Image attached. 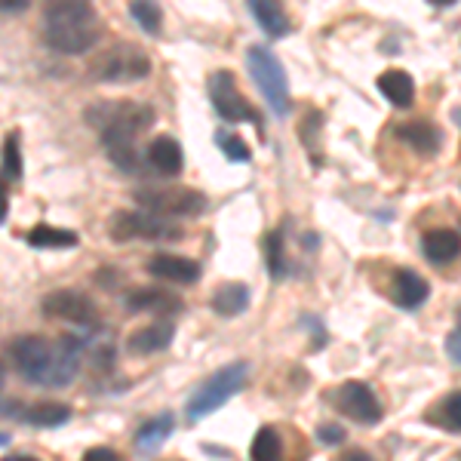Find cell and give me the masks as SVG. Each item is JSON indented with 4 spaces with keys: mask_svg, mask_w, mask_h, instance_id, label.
<instances>
[{
    "mask_svg": "<svg viewBox=\"0 0 461 461\" xmlns=\"http://www.w3.org/2000/svg\"><path fill=\"white\" fill-rule=\"evenodd\" d=\"M148 274H154L158 280H167V284H178V286H188L197 284L200 277V265L191 262L185 256H169V252H160L148 262Z\"/></svg>",
    "mask_w": 461,
    "mask_h": 461,
    "instance_id": "obj_13",
    "label": "cell"
},
{
    "mask_svg": "<svg viewBox=\"0 0 461 461\" xmlns=\"http://www.w3.org/2000/svg\"><path fill=\"white\" fill-rule=\"evenodd\" d=\"M19 375L37 388H68L80 373L84 345L77 339L50 341L43 336H19L10 345Z\"/></svg>",
    "mask_w": 461,
    "mask_h": 461,
    "instance_id": "obj_1",
    "label": "cell"
},
{
    "mask_svg": "<svg viewBox=\"0 0 461 461\" xmlns=\"http://www.w3.org/2000/svg\"><path fill=\"white\" fill-rule=\"evenodd\" d=\"M126 308H130L132 314H176V311H182V299H178L176 293H169V289L145 286V289L130 293Z\"/></svg>",
    "mask_w": 461,
    "mask_h": 461,
    "instance_id": "obj_14",
    "label": "cell"
},
{
    "mask_svg": "<svg viewBox=\"0 0 461 461\" xmlns=\"http://www.w3.org/2000/svg\"><path fill=\"white\" fill-rule=\"evenodd\" d=\"M265 262H267V271H271L274 280H284L289 274V265H286V252H284V230H271L265 240Z\"/></svg>",
    "mask_w": 461,
    "mask_h": 461,
    "instance_id": "obj_28",
    "label": "cell"
},
{
    "mask_svg": "<svg viewBox=\"0 0 461 461\" xmlns=\"http://www.w3.org/2000/svg\"><path fill=\"white\" fill-rule=\"evenodd\" d=\"M173 428H176L173 412L154 415V419L145 421L142 430L136 434V452H139V456H151L154 449H160V446L167 443V437L173 434Z\"/></svg>",
    "mask_w": 461,
    "mask_h": 461,
    "instance_id": "obj_21",
    "label": "cell"
},
{
    "mask_svg": "<svg viewBox=\"0 0 461 461\" xmlns=\"http://www.w3.org/2000/svg\"><path fill=\"white\" fill-rule=\"evenodd\" d=\"M43 22V41L56 53L80 56L99 43V16L89 0H50Z\"/></svg>",
    "mask_w": 461,
    "mask_h": 461,
    "instance_id": "obj_2",
    "label": "cell"
},
{
    "mask_svg": "<svg viewBox=\"0 0 461 461\" xmlns=\"http://www.w3.org/2000/svg\"><path fill=\"white\" fill-rule=\"evenodd\" d=\"M249 458L252 461H284V437H280V430L271 425L258 428L256 440L249 446Z\"/></svg>",
    "mask_w": 461,
    "mask_h": 461,
    "instance_id": "obj_25",
    "label": "cell"
},
{
    "mask_svg": "<svg viewBox=\"0 0 461 461\" xmlns=\"http://www.w3.org/2000/svg\"><path fill=\"white\" fill-rule=\"evenodd\" d=\"M330 403L339 409L345 419L357 421V425H378L384 415L382 403H378L375 391L363 382H345L330 393Z\"/></svg>",
    "mask_w": 461,
    "mask_h": 461,
    "instance_id": "obj_9",
    "label": "cell"
},
{
    "mask_svg": "<svg viewBox=\"0 0 461 461\" xmlns=\"http://www.w3.org/2000/svg\"><path fill=\"white\" fill-rule=\"evenodd\" d=\"M4 461H34V458H22V456H13V458H4Z\"/></svg>",
    "mask_w": 461,
    "mask_h": 461,
    "instance_id": "obj_39",
    "label": "cell"
},
{
    "mask_svg": "<svg viewBox=\"0 0 461 461\" xmlns=\"http://www.w3.org/2000/svg\"><path fill=\"white\" fill-rule=\"evenodd\" d=\"M215 142H219V148L225 151V158H230L234 163H247L252 158L249 145L243 142L240 136H234V132H219V136H215Z\"/></svg>",
    "mask_w": 461,
    "mask_h": 461,
    "instance_id": "obj_30",
    "label": "cell"
},
{
    "mask_svg": "<svg viewBox=\"0 0 461 461\" xmlns=\"http://www.w3.org/2000/svg\"><path fill=\"white\" fill-rule=\"evenodd\" d=\"M84 461H123L121 456H117L114 449H108V446H95V449H89Z\"/></svg>",
    "mask_w": 461,
    "mask_h": 461,
    "instance_id": "obj_34",
    "label": "cell"
},
{
    "mask_svg": "<svg viewBox=\"0 0 461 461\" xmlns=\"http://www.w3.org/2000/svg\"><path fill=\"white\" fill-rule=\"evenodd\" d=\"M108 151V158L114 167H121L123 173H136L139 163H142V154H139L136 148V139H108V142H102Z\"/></svg>",
    "mask_w": 461,
    "mask_h": 461,
    "instance_id": "obj_27",
    "label": "cell"
},
{
    "mask_svg": "<svg viewBox=\"0 0 461 461\" xmlns=\"http://www.w3.org/2000/svg\"><path fill=\"white\" fill-rule=\"evenodd\" d=\"M446 354H449L452 363L461 366V330H452L449 336H446Z\"/></svg>",
    "mask_w": 461,
    "mask_h": 461,
    "instance_id": "obj_33",
    "label": "cell"
},
{
    "mask_svg": "<svg viewBox=\"0 0 461 461\" xmlns=\"http://www.w3.org/2000/svg\"><path fill=\"white\" fill-rule=\"evenodd\" d=\"M28 0H0V13H25Z\"/></svg>",
    "mask_w": 461,
    "mask_h": 461,
    "instance_id": "obj_35",
    "label": "cell"
},
{
    "mask_svg": "<svg viewBox=\"0 0 461 461\" xmlns=\"http://www.w3.org/2000/svg\"><path fill=\"white\" fill-rule=\"evenodd\" d=\"M430 295V284L425 277H421L419 271H412V267H397L391 277V299L397 308L403 311H415L421 308V304L428 302Z\"/></svg>",
    "mask_w": 461,
    "mask_h": 461,
    "instance_id": "obj_12",
    "label": "cell"
},
{
    "mask_svg": "<svg viewBox=\"0 0 461 461\" xmlns=\"http://www.w3.org/2000/svg\"><path fill=\"white\" fill-rule=\"evenodd\" d=\"M428 4H434V6H452L456 0H428Z\"/></svg>",
    "mask_w": 461,
    "mask_h": 461,
    "instance_id": "obj_38",
    "label": "cell"
},
{
    "mask_svg": "<svg viewBox=\"0 0 461 461\" xmlns=\"http://www.w3.org/2000/svg\"><path fill=\"white\" fill-rule=\"evenodd\" d=\"M6 215V188H4V182H0V219Z\"/></svg>",
    "mask_w": 461,
    "mask_h": 461,
    "instance_id": "obj_37",
    "label": "cell"
},
{
    "mask_svg": "<svg viewBox=\"0 0 461 461\" xmlns=\"http://www.w3.org/2000/svg\"><path fill=\"white\" fill-rule=\"evenodd\" d=\"M84 117L102 136V142H108V139H139V132L154 123V108L130 99L95 102V105L86 108Z\"/></svg>",
    "mask_w": 461,
    "mask_h": 461,
    "instance_id": "obj_3",
    "label": "cell"
},
{
    "mask_svg": "<svg viewBox=\"0 0 461 461\" xmlns=\"http://www.w3.org/2000/svg\"><path fill=\"white\" fill-rule=\"evenodd\" d=\"M397 132H400V139L412 145L419 154H428V158H430V154L440 151L443 136H440V130H437V126L430 123V121H412V123H403Z\"/></svg>",
    "mask_w": 461,
    "mask_h": 461,
    "instance_id": "obj_22",
    "label": "cell"
},
{
    "mask_svg": "<svg viewBox=\"0 0 461 461\" xmlns=\"http://www.w3.org/2000/svg\"><path fill=\"white\" fill-rule=\"evenodd\" d=\"M16 419L32 428H59L71 419V409L65 403H50V400H43V403H32L25 409L19 406Z\"/></svg>",
    "mask_w": 461,
    "mask_h": 461,
    "instance_id": "obj_20",
    "label": "cell"
},
{
    "mask_svg": "<svg viewBox=\"0 0 461 461\" xmlns=\"http://www.w3.org/2000/svg\"><path fill=\"white\" fill-rule=\"evenodd\" d=\"M130 16L139 22V28L148 34H158L163 25V13L154 0H130Z\"/></svg>",
    "mask_w": 461,
    "mask_h": 461,
    "instance_id": "obj_29",
    "label": "cell"
},
{
    "mask_svg": "<svg viewBox=\"0 0 461 461\" xmlns=\"http://www.w3.org/2000/svg\"><path fill=\"white\" fill-rule=\"evenodd\" d=\"M93 74L105 84H136L151 74V59L136 43H117L95 59Z\"/></svg>",
    "mask_w": 461,
    "mask_h": 461,
    "instance_id": "obj_6",
    "label": "cell"
},
{
    "mask_svg": "<svg viewBox=\"0 0 461 461\" xmlns=\"http://www.w3.org/2000/svg\"><path fill=\"white\" fill-rule=\"evenodd\" d=\"M249 308V289L243 284H225L212 293V311L221 317H237Z\"/></svg>",
    "mask_w": 461,
    "mask_h": 461,
    "instance_id": "obj_23",
    "label": "cell"
},
{
    "mask_svg": "<svg viewBox=\"0 0 461 461\" xmlns=\"http://www.w3.org/2000/svg\"><path fill=\"white\" fill-rule=\"evenodd\" d=\"M210 99L221 121L228 123H243V121H258L256 111L247 102V95L237 89V77L230 71H215L210 77Z\"/></svg>",
    "mask_w": 461,
    "mask_h": 461,
    "instance_id": "obj_10",
    "label": "cell"
},
{
    "mask_svg": "<svg viewBox=\"0 0 461 461\" xmlns=\"http://www.w3.org/2000/svg\"><path fill=\"white\" fill-rule=\"evenodd\" d=\"M43 314L65 320L71 326H95L99 323V308L93 304V299H86L77 289H56L43 299Z\"/></svg>",
    "mask_w": 461,
    "mask_h": 461,
    "instance_id": "obj_11",
    "label": "cell"
},
{
    "mask_svg": "<svg viewBox=\"0 0 461 461\" xmlns=\"http://www.w3.org/2000/svg\"><path fill=\"white\" fill-rule=\"evenodd\" d=\"M173 323H167V320H160V323H151V326H142V330H136L130 339H126V351L132 357H148V354H160L167 351L169 345H173Z\"/></svg>",
    "mask_w": 461,
    "mask_h": 461,
    "instance_id": "obj_15",
    "label": "cell"
},
{
    "mask_svg": "<svg viewBox=\"0 0 461 461\" xmlns=\"http://www.w3.org/2000/svg\"><path fill=\"white\" fill-rule=\"evenodd\" d=\"M28 243L37 249H68V247H77V234L68 228L37 225L28 230Z\"/></svg>",
    "mask_w": 461,
    "mask_h": 461,
    "instance_id": "obj_24",
    "label": "cell"
},
{
    "mask_svg": "<svg viewBox=\"0 0 461 461\" xmlns=\"http://www.w3.org/2000/svg\"><path fill=\"white\" fill-rule=\"evenodd\" d=\"M378 89L393 108H409L415 102V80L403 68H388L378 77Z\"/></svg>",
    "mask_w": 461,
    "mask_h": 461,
    "instance_id": "obj_18",
    "label": "cell"
},
{
    "mask_svg": "<svg viewBox=\"0 0 461 461\" xmlns=\"http://www.w3.org/2000/svg\"><path fill=\"white\" fill-rule=\"evenodd\" d=\"M10 443V434H0V446H6Z\"/></svg>",
    "mask_w": 461,
    "mask_h": 461,
    "instance_id": "obj_40",
    "label": "cell"
},
{
    "mask_svg": "<svg viewBox=\"0 0 461 461\" xmlns=\"http://www.w3.org/2000/svg\"><path fill=\"white\" fill-rule=\"evenodd\" d=\"M136 203L148 212L158 215H200L206 210V194L182 185H167V188H142L136 191Z\"/></svg>",
    "mask_w": 461,
    "mask_h": 461,
    "instance_id": "obj_8",
    "label": "cell"
},
{
    "mask_svg": "<svg viewBox=\"0 0 461 461\" xmlns=\"http://www.w3.org/2000/svg\"><path fill=\"white\" fill-rule=\"evenodd\" d=\"M111 240L123 243V240H151V243H167V240H178L182 230H178L167 215L158 212H114L111 215Z\"/></svg>",
    "mask_w": 461,
    "mask_h": 461,
    "instance_id": "obj_7",
    "label": "cell"
},
{
    "mask_svg": "<svg viewBox=\"0 0 461 461\" xmlns=\"http://www.w3.org/2000/svg\"><path fill=\"white\" fill-rule=\"evenodd\" d=\"M421 252H425L428 262L434 265H449L461 256V237L458 230L449 228H430L425 237H421Z\"/></svg>",
    "mask_w": 461,
    "mask_h": 461,
    "instance_id": "obj_16",
    "label": "cell"
},
{
    "mask_svg": "<svg viewBox=\"0 0 461 461\" xmlns=\"http://www.w3.org/2000/svg\"><path fill=\"white\" fill-rule=\"evenodd\" d=\"M456 121H458V123H461V111H456Z\"/></svg>",
    "mask_w": 461,
    "mask_h": 461,
    "instance_id": "obj_42",
    "label": "cell"
},
{
    "mask_svg": "<svg viewBox=\"0 0 461 461\" xmlns=\"http://www.w3.org/2000/svg\"><path fill=\"white\" fill-rule=\"evenodd\" d=\"M247 373L249 369L243 366V363H230V366H221L219 373H212L194 391V397L188 400V421L206 419V415H212L215 409L225 406L234 393H240L243 384H247Z\"/></svg>",
    "mask_w": 461,
    "mask_h": 461,
    "instance_id": "obj_4",
    "label": "cell"
},
{
    "mask_svg": "<svg viewBox=\"0 0 461 461\" xmlns=\"http://www.w3.org/2000/svg\"><path fill=\"white\" fill-rule=\"evenodd\" d=\"M249 10L256 22L262 25V32L267 37H286L289 28H293V22H289L286 10H284V0H249Z\"/></svg>",
    "mask_w": 461,
    "mask_h": 461,
    "instance_id": "obj_17",
    "label": "cell"
},
{
    "mask_svg": "<svg viewBox=\"0 0 461 461\" xmlns=\"http://www.w3.org/2000/svg\"><path fill=\"white\" fill-rule=\"evenodd\" d=\"M4 169L6 176L16 182V178H22V154H19V136L16 132H10L4 142Z\"/></svg>",
    "mask_w": 461,
    "mask_h": 461,
    "instance_id": "obj_31",
    "label": "cell"
},
{
    "mask_svg": "<svg viewBox=\"0 0 461 461\" xmlns=\"http://www.w3.org/2000/svg\"><path fill=\"white\" fill-rule=\"evenodd\" d=\"M317 440L326 443V446H339L345 443V428H336V425H320L317 428Z\"/></svg>",
    "mask_w": 461,
    "mask_h": 461,
    "instance_id": "obj_32",
    "label": "cell"
},
{
    "mask_svg": "<svg viewBox=\"0 0 461 461\" xmlns=\"http://www.w3.org/2000/svg\"><path fill=\"white\" fill-rule=\"evenodd\" d=\"M339 461H375V458L369 456V452H363V449H351V452H345Z\"/></svg>",
    "mask_w": 461,
    "mask_h": 461,
    "instance_id": "obj_36",
    "label": "cell"
},
{
    "mask_svg": "<svg viewBox=\"0 0 461 461\" xmlns=\"http://www.w3.org/2000/svg\"><path fill=\"white\" fill-rule=\"evenodd\" d=\"M148 163H151L160 176H178L185 167L182 145H178L173 136H158L151 142V148H148Z\"/></svg>",
    "mask_w": 461,
    "mask_h": 461,
    "instance_id": "obj_19",
    "label": "cell"
},
{
    "mask_svg": "<svg viewBox=\"0 0 461 461\" xmlns=\"http://www.w3.org/2000/svg\"><path fill=\"white\" fill-rule=\"evenodd\" d=\"M428 421H434L437 428L449 430V434H461V391L443 397L434 412H428Z\"/></svg>",
    "mask_w": 461,
    "mask_h": 461,
    "instance_id": "obj_26",
    "label": "cell"
},
{
    "mask_svg": "<svg viewBox=\"0 0 461 461\" xmlns=\"http://www.w3.org/2000/svg\"><path fill=\"white\" fill-rule=\"evenodd\" d=\"M247 65L252 80L262 89L265 102L271 105V111L277 117L289 114V84H286V71L280 65V59L271 53L267 47H249L247 50Z\"/></svg>",
    "mask_w": 461,
    "mask_h": 461,
    "instance_id": "obj_5",
    "label": "cell"
},
{
    "mask_svg": "<svg viewBox=\"0 0 461 461\" xmlns=\"http://www.w3.org/2000/svg\"><path fill=\"white\" fill-rule=\"evenodd\" d=\"M458 461H461V456H458Z\"/></svg>",
    "mask_w": 461,
    "mask_h": 461,
    "instance_id": "obj_43",
    "label": "cell"
},
{
    "mask_svg": "<svg viewBox=\"0 0 461 461\" xmlns=\"http://www.w3.org/2000/svg\"><path fill=\"white\" fill-rule=\"evenodd\" d=\"M0 388H4V366H0Z\"/></svg>",
    "mask_w": 461,
    "mask_h": 461,
    "instance_id": "obj_41",
    "label": "cell"
}]
</instances>
